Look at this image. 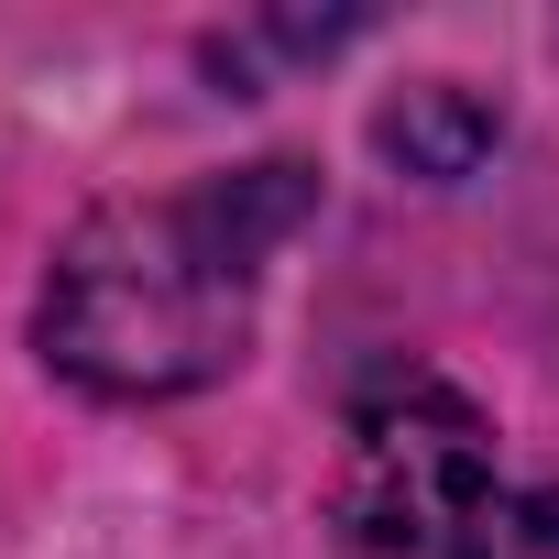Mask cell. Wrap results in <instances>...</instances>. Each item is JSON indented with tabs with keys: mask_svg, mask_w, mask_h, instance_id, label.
Instances as JSON below:
<instances>
[{
	"mask_svg": "<svg viewBox=\"0 0 559 559\" xmlns=\"http://www.w3.org/2000/svg\"><path fill=\"white\" fill-rule=\"evenodd\" d=\"M483 504H493V428L472 395H450L439 373H406V384L352 406L341 483H330V515L352 548L417 559V548L461 537Z\"/></svg>",
	"mask_w": 559,
	"mask_h": 559,
	"instance_id": "2",
	"label": "cell"
},
{
	"mask_svg": "<svg viewBox=\"0 0 559 559\" xmlns=\"http://www.w3.org/2000/svg\"><path fill=\"white\" fill-rule=\"evenodd\" d=\"M450 559H559V483L493 493V504L450 537Z\"/></svg>",
	"mask_w": 559,
	"mask_h": 559,
	"instance_id": "4",
	"label": "cell"
},
{
	"mask_svg": "<svg viewBox=\"0 0 559 559\" xmlns=\"http://www.w3.org/2000/svg\"><path fill=\"white\" fill-rule=\"evenodd\" d=\"M373 143L406 165V176H428V187H450V176H472L483 154H493V99H472L461 78H428V88H406V99H384V121H373Z\"/></svg>",
	"mask_w": 559,
	"mask_h": 559,
	"instance_id": "3",
	"label": "cell"
},
{
	"mask_svg": "<svg viewBox=\"0 0 559 559\" xmlns=\"http://www.w3.org/2000/svg\"><path fill=\"white\" fill-rule=\"evenodd\" d=\"M297 219H308L297 165H241V176H198V187H165V198L88 209L56 252V286H45L56 373L110 395V406L219 384L252 341L263 252Z\"/></svg>",
	"mask_w": 559,
	"mask_h": 559,
	"instance_id": "1",
	"label": "cell"
}]
</instances>
